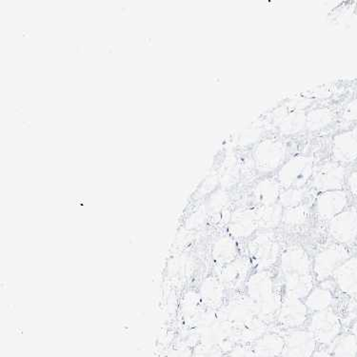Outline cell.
Instances as JSON below:
<instances>
[{
  "label": "cell",
  "instance_id": "6da1fadb",
  "mask_svg": "<svg viewBox=\"0 0 357 357\" xmlns=\"http://www.w3.org/2000/svg\"><path fill=\"white\" fill-rule=\"evenodd\" d=\"M250 257L252 263L259 269L273 266L280 254V245L271 234H259L249 244Z\"/></svg>",
  "mask_w": 357,
  "mask_h": 357
},
{
  "label": "cell",
  "instance_id": "7a4b0ae2",
  "mask_svg": "<svg viewBox=\"0 0 357 357\" xmlns=\"http://www.w3.org/2000/svg\"><path fill=\"white\" fill-rule=\"evenodd\" d=\"M350 259V252L343 244L332 245L315 257L314 273L319 280H326Z\"/></svg>",
  "mask_w": 357,
  "mask_h": 357
},
{
  "label": "cell",
  "instance_id": "3957f363",
  "mask_svg": "<svg viewBox=\"0 0 357 357\" xmlns=\"http://www.w3.org/2000/svg\"><path fill=\"white\" fill-rule=\"evenodd\" d=\"M314 174V161L309 158H296L287 162L278 174V181L286 188H301Z\"/></svg>",
  "mask_w": 357,
  "mask_h": 357
},
{
  "label": "cell",
  "instance_id": "277c9868",
  "mask_svg": "<svg viewBox=\"0 0 357 357\" xmlns=\"http://www.w3.org/2000/svg\"><path fill=\"white\" fill-rule=\"evenodd\" d=\"M346 181V169L342 164L331 161L323 164L312 174V187L325 192L342 190Z\"/></svg>",
  "mask_w": 357,
  "mask_h": 357
},
{
  "label": "cell",
  "instance_id": "5b68a950",
  "mask_svg": "<svg viewBox=\"0 0 357 357\" xmlns=\"http://www.w3.org/2000/svg\"><path fill=\"white\" fill-rule=\"evenodd\" d=\"M332 153L333 161L342 165L357 161V125L333 137Z\"/></svg>",
  "mask_w": 357,
  "mask_h": 357
},
{
  "label": "cell",
  "instance_id": "8992f818",
  "mask_svg": "<svg viewBox=\"0 0 357 357\" xmlns=\"http://www.w3.org/2000/svg\"><path fill=\"white\" fill-rule=\"evenodd\" d=\"M331 236L340 244L351 243L357 237V210L350 208L330 220Z\"/></svg>",
  "mask_w": 357,
  "mask_h": 357
},
{
  "label": "cell",
  "instance_id": "52a82bcc",
  "mask_svg": "<svg viewBox=\"0 0 357 357\" xmlns=\"http://www.w3.org/2000/svg\"><path fill=\"white\" fill-rule=\"evenodd\" d=\"M340 320L331 309L317 312L311 324V333L314 340L322 344L330 343L340 333Z\"/></svg>",
  "mask_w": 357,
  "mask_h": 357
},
{
  "label": "cell",
  "instance_id": "ba28073f",
  "mask_svg": "<svg viewBox=\"0 0 357 357\" xmlns=\"http://www.w3.org/2000/svg\"><path fill=\"white\" fill-rule=\"evenodd\" d=\"M257 317H259L257 305L250 297L249 298H236L226 310V320L234 328L236 335L239 330Z\"/></svg>",
  "mask_w": 357,
  "mask_h": 357
},
{
  "label": "cell",
  "instance_id": "9c48e42d",
  "mask_svg": "<svg viewBox=\"0 0 357 357\" xmlns=\"http://www.w3.org/2000/svg\"><path fill=\"white\" fill-rule=\"evenodd\" d=\"M285 158V149L282 143L275 140L263 142L255 150V160L257 169L263 173L275 170Z\"/></svg>",
  "mask_w": 357,
  "mask_h": 357
},
{
  "label": "cell",
  "instance_id": "30bf717a",
  "mask_svg": "<svg viewBox=\"0 0 357 357\" xmlns=\"http://www.w3.org/2000/svg\"><path fill=\"white\" fill-rule=\"evenodd\" d=\"M349 198L342 190L322 192L317 200V215L321 220H331L346 210Z\"/></svg>",
  "mask_w": 357,
  "mask_h": 357
},
{
  "label": "cell",
  "instance_id": "8fae6325",
  "mask_svg": "<svg viewBox=\"0 0 357 357\" xmlns=\"http://www.w3.org/2000/svg\"><path fill=\"white\" fill-rule=\"evenodd\" d=\"M315 340L311 332L296 331L287 336L282 357H310L314 354Z\"/></svg>",
  "mask_w": 357,
  "mask_h": 357
},
{
  "label": "cell",
  "instance_id": "7c38bea8",
  "mask_svg": "<svg viewBox=\"0 0 357 357\" xmlns=\"http://www.w3.org/2000/svg\"><path fill=\"white\" fill-rule=\"evenodd\" d=\"M281 267L285 276L308 275L311 270V261L303 248L291 246L284 251Z\"/></svg>",
  "mask_w": 357,
  "mask_h": 357
},
{
  "label": "cell",
  "instance_id": "4fadbf2b",
  "mask_svg": "<svg viewBox=\"0 0 357 357\" xmlns=\"http://www.w3.org/2000/svg\"><path fill=\"white\" fill-rule=\"evenodd\" d=\"M307 319V306L301 299L286 297L281 305L278 320L283 326L289 328L299 327Z\"/></svg>",
  "mask_w": 357,
  "mask_h": 357
},
{
  "label": "cell",
  "instance_id": "5bb4252c",
  "mask_svg": "<svg viewBox=\"0 0 357 357\" xmlns=\"http://www.w3.org/2000/svg\"><path fill=\"white\" fill-rule=\"evenodd\" d=\"M257 216L251 210H239L231 216L229 229L231 236L237 238H243L251 236L257 229Z\"/></svg>",
  "mask_w": 357,
  "mask_h": 357
},
{
  "label": "cell",
  "instance_id": "9a60e30c",
  "mask_svg": "<svg viewBox=\"0 0 357 357\" xmlns=\"http://www.w3.org/2000/svg\"><path fill=\"white\" fill-rule=\"evenodd\" d=\"M336 283L343 293L356 294L357 293V257L349 259L335 271Z\"/></svg>",
  "mask_w": 357,
  "mask_h": 357
},
{
  "label": "cell",
  "instance_id": "2e32d148",
  "mask_svg": "<svg viewBox=\"0 0 357 357\" xmlns=\"http://www.w3.org/2000/svg\"><path fill=\"white\" fill-rule=\"evenodd\" d=\"M248 293H249L250 298L255 303H259L275 294L273 293V280L269 273L261 271V272L255 273L251 276L248 282Z\"/></svg>",
  "mask_w": 357,
  "mask_h": 357
},
{
  "label": "cell",
  "instance_id": "e0dca14e",
  "mask_svg": "<svg viewBox=\"0 0 357 357\" xmlns=\"http://www.w3.org/2000/svg\"><path fill=\"white\" fill-rule=\"evenodd\" d=\"M312 286H314V278L311 273L285 276L286 297L304 298L311 293Z\"/></svg>",
  "mask_w": 357,
  "mask_h": 357
},
{
  "label": "cell",
  "instance_id": "ac0fdd59",
  "mask_svg": "<svg viewBox=\"0 0 357 357\" xmlns=\"http://www.w3.org/2000/svg\"><path fill=\"white\" fill-rule=\"evenodd\" d=\"M285 340L275 333L262 335L255 342L254 351L259 357H276L282 354Z\"/></svg>",
  "mask_w": 357,
  "mask_h": 357
},
{
  "label": "cell",
  "instance_id": "d6986e66",
  "mask_svg": "<svg viewBox=\"0 0 357 357\" xmlns=\"http://www.w3.org/2000/svg\"><path fill=\"white\" fill-rule=\"evenodd\" d=\"M257 226L262 230H272L282 221V206L278 204L261 206L255 211Z\"/></svg>",
  "mask_w": 357,
  "mask_h": 357
},
{
  "label": "cell",
  "instance_id": "ffe728a7",
  "mask_svg": "<svg viewBox=\"0 0 357 357\" xmlns=\"http://www.w3.org/2000/svg\"><path fill=\"white\" fill-rule=\"evenodd\" d=\"M249 273V264L243 259L229 263L222 273L223 282L228 288H237L244 282Z\"/></svg>",
  "mask_w": 357,
  "mask_h": 357
},
{
  "label": "cell",
  "instance_id": "44dd1931",
  "mask_svg": "<svg viewBox=\"0 0 357 357\" xmlns=\"http://www.w3.org/2000/svg\"><path fill=\"white\" fill-rule=\"evenodd\" d=\"M280 185L273 179H266L255 187L254 195L257 202L261 206L275 204L280 197Z\"/></svg>",
  "mask_w": 357,
  "mask_h": 357
},
{
  "label": "cell",
  "instance_id": "7402d4cb",
  "mask_svg": "<svg viewBox=\"0 0 357 357\" xmlns=\"http://www.w3.org/2000/svg\"><path fill=\"white\" fill-rule=\"evenodd\" d=\"M336 121V114L330 108H319L307 116L306 126L311 131H319L329 127Z\"/></svg>",
  "mask_w": 357,
  "mask_h": 357
},
{
  "label": "cell",
  "instance_id": "603a6c76",
  "mask_svg": "<svg viewBox=\"0 0 357 357\" xmlns=\"http://www.w3.org/2000/svg\"><path fill=\"white\" fill-rule=\"evenodd\" d=\"M333 302L332 291L327 288H317L307 296L306 306L315 312L329 309Z\"/></svg>",
  "mask_w": 357,
  "mask_h": 357
},
{
  "label": "cell",
  "instance_id": "cb8c5ba5",
  "mask_svg": "<svg viewBox=\"0 0 357 357\" xmlns=\"http://www.w3.org/2000/svg\"><path fill=\"white\" fill-rule=\"evenodd\" d=\"M282 302L280 296L273 294L272 296L264 299V301L257 303L259 319L264 322H268L275 319V315L280 314Z\"/></svg>",
  "mask_w": 357,
  "mask_h": 357
},
{
  "label": "cell",
  "instance_id": "d4e9b609",
  "mask_svg": "<svg viewBox=\"0 0 357 357\" xmlns=\"http://www.w3.org/2000/svg\"><path fill=\"white\" fill-rule=\"evenodd\" d=\"M215 255L218 261L231 263L236 259L237 246L231 237H221L215 246Z\"/></svg>",
  "mask_w": 357,
  "mask_h": 357
},
{
  "label": "cell",
  "instance_id": "484cf974",
  "mask_svg": "<svg viewBox=\"0 0 357 357\" xmlns=\"http://www.w3.org/2000/svg\"><path fill=\"white\" fill-rule=\"evenodd\" d=\"M309 215V208L305 205H299L289 208L286 212H284L282 221L286 225L290 227L301 226L308 220Z\"/></svg>",
  "mask_w": 357,
  "mask_h": 357
},
{
  "label": "cell",
  "instance_id": "4316f807",
  "mask_svg": "<svg viewBox=\"0 0 357 357\" xmlns=\"http://www.w3.org/2000/svg\"><path fill=\"white\" fill-rule=\"evenodd\" d=\"M357 351L356 337L345 335L336 341L333 347L335 357H354Z\"/></svg>",
  "mask_w": 357,
  "mask_h": 357
},
{
  "label": "cell",
  "instance_id": "83f0119b",
  "mask_svg": "<svg viewBox=\"0 0 357 357\" xmlns=\"http://www.w3.org/2000/svg\"><path fill=\"white\" fill-rule=\"evenodd\" d=\"M307 117L303 113H293L289 114L281 123L280 130L284 134H294L301 131L306 127Z\"/></svg>",
  "mask_w": 357,
  "mask_h": 357
},
{
  "label": "cell",
  "instance_id": "f1b7e54d",
  "mask_svg": "<svg viewBox=\"0 0 357 357\" xmlns=\"http://www.w3.org/2000/svg\"><path fill=\"white\" fill-rule=\"evenodd\" d=\"M305 197H306V192L304 190L301 188H291V189L287 190L283 194L280 195V203L282 207L286 208H294L296 206L301 205L303 202Z\"/></svg>",
  "mask_w": 357,
  "mask_h": 357
},
{
  "label": "cell",
  "instance_id": "f546056e",
  "mask_svg": "<svg viewBox=\"0 0 357 357\" xmlns=\"http://www.w3.org/2000/svg\"><path fill=\"white\" fill-rule=\"evenodd\" d=\"M340 119L341 123L347 126L357 125V96L345 104L341 112Z\"/></svg>",
  "mask_w": 357,
  "mask_h": 357
},
{
  "label": "cell",
  "instance_id": "4dcf8cb0",
  "mask_svg": "<svg viewBox=\"0 0 357 357\" xmlns=\"http://www.w3.org/2000/svg\"><path fill=\"white\" fill-rule=\"evenodd\" d=\"M347 185H348L349 190L354 195L357 197V171L353 172L350 176L347 178Z\"/></svg>",
  "mask_w": 357,
  "mask_h": 357
},
{
  "label": "cell",
  "instance_id": "1f68e13d",
  "mask_svg": "<svg viewBox=\"0 0 357 357\" xmlns=\"http://www.w3.org/2000/svg\"><path fill=\"white\" fill-rule=\"evenodd\" d=\"M231 357H259L254 351L247 350V349H237L234 351Z\"/></svg>",
  "mask_w": 357,
  "mask_h": 357
},
{
  "label": "cell",
  "instance_id": "d6a6232c",
  "mask_svg": "<svg viewBox=\"0 0 357 357\" xmlns=\"http://www.w3.org/2000/svg\"><path fill=\"white\" fill-rule=\"evenodd\" d=\"M310 357H332L329 354L326 353L324 351H315V353L312 354Z\"/></svg>",
  "mask_w": 357,
  "mask_h": 357
},
{
  "label": "cell",
  "instance_id": "836d02e7",
  "mask_svg": "<svg viewBox=\"0 0 357 357\" xmlns=\"http://www.w3.org/2000/svg\"><path fill=\"white\" fill-rule=\"evenodd\" d=\"M354 335H356V338L357 340V321L356 322V324L354 325Z\"/></svg>",
  "mask_w": 357,
  "mask_h": 357
},
{
  "label": "cell",
  "instance_id": "e575fe53",
  "mask_svg": "<svg viewBox=\"0 0 357 357\" xmlns=\"http://www.w3.org/2000/svg\"><path fill=\"white\" fill-rule=\"evenodd\" d=\"M354 301H356V303L357 304V293L354 294Z\"/></svg>",
  "mask_w": 357,
  "mask_h": 357
},
{
  "label": "cell",
  "instance_id": "d590c367",
  "mask_svg": "<svg viewBox=\"0 0 357 357\" xmlns=\"http://www.w3.org/2000/svg\"><path fill=\"white\" fill-rule=\"evenodd\" d=\"M357 210V209H356Z\"/></svg>",
  "mask_w": 357,
  "mask_h": 357
}]
</instances>
